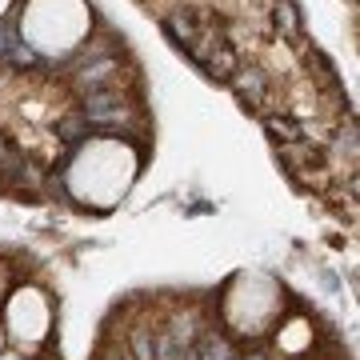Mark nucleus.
Wrapping results in <instances>:
<instances>
[{"label":"nucleus","mask_w":360,"mask_h":360,"mask_svg":"<svg viewBox=\"0 0 360 360\" xmlns=\"http://www.w3.org/2000/svg\"><path fill=\"white\" fill-rule=\"evenodd\" d=\"M229 89L248 104V108H264L269 101V77L257 65H236V72L229 77Z\"/></svg>","instance_id":"f257e3e1"},{"label":"nucleus","mask_w":360,"mask_h":360,"mask_svg":"<svg viewBox=\"0 0 360 360\" xmlns=\"http://www.w3.org/2000/svg\"><path fill=\"white\" fill-rule=\"evenodd\" d=\"M272 20H276V28H281V37L288 40V44H304V25H300V8H296L292 0H276V8H272Z\"/></svg>","instance_id":"f03ea898"},{"label":"nucleus","mask_w":360,"mask_h":360,"mask_svg":"<svg viewBox=\"0 0 360 360\" xmlns=\"http://www.w3.org/2000/svg\"><path fill=\"white\" fill-rule=\"evenodd\" d=\"M264 129L272 132V141H281V144L309 141V136H304V124H300V120H292L288 112H264Z\"/></svg>","instance_id":"7ed1b4c3"},{"label":"nucleus","mask_w":360,"mask_h":360,"mask_svg":"<svg viewBox=\"0 0 360 360\" xmlns=\"http://www.w3.org/2000/svg\"><path fill=\"white\" fill-rule=\"evenodd\" d=\"M56 132H60V136H65V141L72 144V141H84V136L92 132V124H89V120H84L80 112H72V116H65V120L56 124Z\"/></svg>","instance_id":"20e7f679"}]
</instances>
